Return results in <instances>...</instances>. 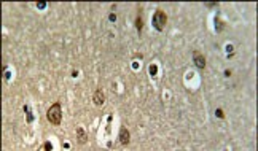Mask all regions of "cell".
Here are the masks:
<instances>
[{"mask_svg":"<svg viewBox=\"0 0 258 151\" xmlns=\"http://www.w3.org/2000/svg\"><path fill=\"white\" fill-rule=\"evenodd\" d=\"M46 118H48V121L51 122L53 126H59L61 124V121H62V108H61V103L59 102L53 103V105L48 108Z\"/></svg>","mask_w":258,"mask_h":151,"instance_id":"obj_1","label":"cell"},{"mask_svg":"<svg viewBox=\"0 0 258 151\" xmlns=\"http://www.w3.org/2000/svg\"><path fill=\"white\" fill-rule=\"evenodd\" d=\"M151 22H153V27L156 30H163L164 29V26H166V22H167V14H166L161 8H158V10L155 11V14H153V18H151Z\"/></svg>","mask_w":258,"mask_h":151,"instance_id":"obj_2","label":"cell"},{"mask_svg":"<svg viewBox=\"0 0 258 151\" xmlns=\"http://www.w3.org/2000/svg\"><path fill=\"white\" fill-rule=\"evenodd\" d=\"M193 61H195V64H196V67L198 69H206V58H204V56H202L201 53H198V51H195V53H193Z\"/></svg>","mask_w":258,"mask_h":151,"instance_id":"obj_3","label":"cell"},{"mask_svg":"<svg viewBox=\"0 0 258 151\" xmlns=\"http://www.w3.org/2000/svg\"><path fill=\"white\" fill-rule=\"evenodd\" d=\"M119 141H121V145H129V141H131V134H129V130L126 127H121L119 129Z\"/></svg>","mask_w":258,"mask_h":151,"instance_id":"obj_4","label":"cell"},{"mask_svg":"<svg viewBox=\"0 0 258 151\" xmlns=\"http://www.w3.org/2000/svg\"><path fill=\"white\" fill-rule=\"evenodd\" d=\"M93 100H94V103L97 107H100L102 103L105 102V96H104V91L102 89H96V92H94V97H93Z\"/></svg>","mask_w":258,"mask_h":151,"instance_id":"obj_5","label":"cell"},{"mask_svg":"<svg viewBox=\"0 0 258 151\" xmlns=\"http://www.w3.org/2000/svg\"><path fill=\"white\" fill-rule=\"evenodd\" d=\"M77 137H78V143H81V145H85L86 141H88V135H86V132L83 130L81 127H78V129H77Z\"/></svg>","mask_w":258,"mask_h":151,"instance_id":"obj_6","label":"cell"},{"mask_svg":"<svg viewBox=\"0 0 258 151\" xmlns=\"http://www.w3.org/2000/svg\"><path fill=\"white\" fill-rule=\"evenodd\" d=\"M135 27H137V32H142V27H143V19H142V16H140V10H139V14H137L135 18Z\"/></svg>","mask_w":258,"mask_h":151,"instance_id":"obj_7","label":"cell"},{"mask_svg":"<svg viewBox=\"0 0 258 151\" xmlns=\"http://www.w3.org/2000/svg\"><path fill=\"white\" fill-rule=\"evenodd\" d=\"M24 111H26V119H27V122H32V121H34V116H32V113H30V108L27 107V105H24Z\"/></svg>","mask_w":258,"mask_h":151,"instance_id":"obj_8","label":"cell"},{"mask_svg":"<svg viewBox=\"0 0 258 151\" xmlns=\"http://www.w3.org/2000/svg\"><path fill=\"white\" fill-rule=\"evenodd\" d=\"M215 29H217V32H222L223 30V22H222V19L217 16L215 18Z\"/></svg>","mask_w":258,"mask_h":151,"instance_id":"obj_9","label":"cell"},{"mask_svg":"<svg viewBox=\"0 0 258 151\" xmlns=\"http://www.w3.org/2000/svg\"><path fill=\"white\" fill-rule=\"evenodd\" d=\"M215 115H217L218 118H223V116H225V115H223V111L220 110V108H217V110H215Z\"/></svg>","mask_w":258,"mask_h":151,"instance_id":"obj_10","label":"cell"},{"mask_svg":"<svg viewBox=\"0 0 258 151\" xmlns=\"http://www.w3.org/2000/svg\"><path fill=\"white\" fill-rule=\"evenodd\" d=\"M45 149H46V151H51V149H53V146H51L50 141H46V143H45Z\"/></svg>","mask_w":258,"mask_h":151,"instance_id":"obj_11","label":"cell"},{"mask_svg":"<svg viewBox=\"0 0 258 151\" xmlns=\"http://www.w3.org/2000/svg\"><path fill=\"white\" fill-rule=\"evenodd\" d=\"M108 19L112 21V22H113V21H116V14H115V13H112V14L108 16Z\"/></svg>","mask_w":258,"mask_h":151,"instance_id":"obj_12","label":"cell"},{"mask_svg":"<svg viewBox=\"0 0 258 151\" xmlns=\"http://www.w3.org/2000/svg\"><path fill=\"white\" fill-rule=\"evenodd\" d=\"M45 6H46V3H45V2H38V3H37V8H45Z\"/></svg>","mask_w":258,"mask_h":151,"instance_id":"obj_13","label":"cell"},{"mask_svg":"<svg viewBox=\"0 0 258 151\" xmlns=\"http://www.w3.org/2000/svg\"><path fill=\"white\" fill-rule=\"evenodd\" d=\"M150 72H151V75L155 77V73H156V67H155V65H151V67H150Z\"/></svg>","mask_w":258,"mask_h":151,"instance_id":"obj_14","label":"cell"},{"mask_svg":"<svg viewBox=\"0 0 258 151\" xmlns=\"http://www.w3.org/2000/svg\"><path fill=\"white\" fill-rule=\"evenodd\" d=\"M215 5H218V3H206V6H209V8H212V6H215Z\"/></svg>","mask_w":258,"mask_h":151,"instance_id":"obj_15","label":"cell"}]
</instances>
